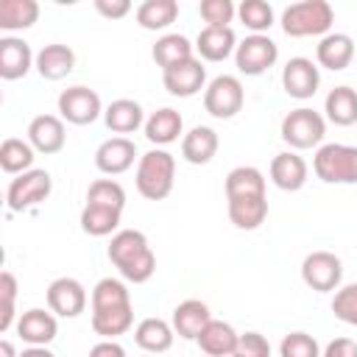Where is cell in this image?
<instances>
[{
	"mask_svg": "<svg viewBox=\"0 0 357 357\" xmlns=\"http://www.w3.org/2000/svg\"><path fill=\"white\" fill-rule=\"evenodd\" d=\"M28 142L39 153H59L67 142L64 120L56 117V114H36L28 123Z\"/></svg>",
	"mask_w": 357,
	"mask_h": 357,
	"instance_id": "16",
	"label": "cell"
},
{
	"mask_svg": "<svg viewBox=\"0 0 357 357\" xmlns=\"http://www.w3.org/2000/svg\"><path fill=\"white\" fill-rule=\"evenodd\" d=\"M0 357H20L11 340H0Z\"/></svg>",
	"mask_w": 357,
	"mask_h": 357,
	"instance_id": "49",
	"label": "cell"
},
{
	"mask_svg": "<svg viewBox=\"0 0 357 357\" xmlns=\"http://www.w3.org/2000/svg\"><path fill=\"white\" fill-rule=\"evenodd\" d=\"M89 357H126V349L117 340H100L89 349Z\"/></svg>",
	"mask_w": 357,
	"mask_h": 357,
	"instance_id": "47",
	"label": "cell"
},
{
	"mask_svg": "<svg viewBox=\"0 0 357 357\" xmlns=\"http://www.w3.org/2000/svg\"><path fill=\"white\" fill-rule=\"evenodd\" d=\"M231 357H245V354H240V351H234V354H231Z\"/></svg>",
	"mask_w": 357,
	"mask_h": 357,
	"instance_id": "50",
	"label": "cell"
},
{
	"mask_svg": "<svg viewBox=\"0 0 357 357\" xmlns=\"http://www.w3.org/2000/svg\"><path fill=\"white\" fill-rule=\"evenodd\" d=\"M282 139L296 148V151H307V148H315L321 145V139L326 137V120L321 112L310 109V106H298L293 112L284 114L282 120Z\"/></svg>",
	"mask_w": 357,
	"mask_h": 357,
	"instance_id": "5",
	"label": "cell"
},
{
	"mask_svg": "<svg viewBox=\"0 0 357 357\" xmlns=\"http://www.w3.org/2000/svg\"><path fill=\"white\" fill-rule=\"evenodd\" d=\"M218 131L209 128V126H195L190 128L184 137H181V156L190 162V165H206L215 159L218 153Z\"/></svg>",
	"mask_w": 357,
	"mask_h": 357,
	"instance_id": "24",
	"label": "cell"
},
{
	"mask_svg": "<svg viewBox=\"0 0 357 357\" xmlns=\"http://www.w3.org/2000/svg\"><path fill=\"white\" fill-rule=\"evenodd\" d=\"M39 20L36 0H0V28L3 31H25Z\"/></svg>",
	"mask_w": 357,
	"mask_h": 357,
	"instance_id": "34",
	"label": "cell"
},
{
	"mask_svg": "<svg viewBox=\"0 0 357 357\" xmlns=\"http://www.w3.org/2000/svg\"><path fill=\"white\" fill-rule=\"evenodd\" d=\"M312 170L326 184H357V148L326 142L312 156Z\"/></svg>",
	"mask_w": 357,
	"mask_h": 357,
	"instance_id": "4",
	"label": "cell"
},
{
	"mask_svg": "<svg viewBox=\"0 0 357 357\" xmlns=\"http://www.w3.org/2000/svg\"><path fill=\"white\" fill-rule=\"evenodd\" d=\"M95 11L103 14L106 20H123L131 11L128 0H95Z\"/></svg>",
	"mask_w": 357,
	"mask_h": 357,
	"instance_id": "45",
	"label": "cell"
},
{
	"mask_svg": "<svg viewBox=\"0 0 357 357\" xmlns=\"http://www.w3.org/2000/svg\"><path fill=\"white\" fill-rule=\"evenodd\" d=\"M237 351L245 354V357H271V343L259 332H245V335H240Z\"/></svg>",
	"mask_w": 357,
	"mask_h": 357,
	"instance_id": "44",
	"label": "cell"
},
{
	"mask_svg": "<svg viewBox=\"0 0 357 357\" xmlns=\"http://www.w3.org/2000/svg\"><path fill=\"white\" fill-rule=\"evenodd\" d=\"M120 209L112 206H98V204H84L81 209V229L92 237H106V234H117L120 229Z\"/></svg>",
	"mask_w": 357,
	"mask_h": 357,
	"instance_id": "33",
	"label": "cell"
},
{
	"mask_svg": "<svg viewBox=\"0 0 357 357\" xmlns=\"http://www.w3.org/2000/svg\"><path fill=\"white\" fill-rule=\"evenodd\" d=\"M324 112H326V120L335 126H354L357 123V89L346 84L329 89L324 100Z\"/></svg>",
	"mask_w": 357,
	"mask_h": 357,
	"instance_id": "30",
	"label": "cell"
},
{
	"mask_svg": "<svg viewBox=\"0 0 357 357\" xmlns=\"http://www.w3.org/2000/svg\"><path fill=\"white\" fill-rule=\"evenodd\" d=\"M123 304H131V293H128L126 282L106 276V279H100V282L92 287V310L123 307Z\"/></svg>",
	"mask_w": 357,
	"mask_h": 357,
	"instance_id": "37",
	"label": "cell"
},
{
	"mask_svg": "<svg viewBox=\"0 0 357 357\" xmlns=\"http://www.w3.org/2000/svg\"><path fill=\"white\" fill-rule=\"evenodd\" d=\"M315 59H318L321 67H326L332 73H340L354 59V39L349 33H337V31L326 33V36H321V42L315 47Z\"/></svg>",
	"mask_w": 357,
	"mask_h": 357,
	"instance_id": "20",
	"label": "cell"
},
{
	"mask_svg": "<svg viewBox=\"0 0 357 357\" xmlns=\"http://www.w3.org/2000/svg\"><path fill=\"white\" fill-rule=\"evenodd\" d=\"M243 195H265V176L262 170L251 165H240L229 170L226 176V198H243Z\"/></svg>",
	"mask_w": 357,
	"mask_h": 357,
	"instance_id": "36",
	"label": "cell"
},
{
	"mask_svg": "<svg viewBox=\"0 0 357 357\" xmlns=\"http://www.w3.org/2000/svg\"><path fill=\"white\" fill-rule=\"evenodd\" d=\"M33 64H36V56L25 39H20V36L0 39V78L3 81L25 78Z\"/></svg>",
	"mask_w": 357,
	"mask_h": 357,
	"instance_id": "15",
	"label": "cell"
},
{
	"mask_svg": "<svg viewBox=\"0 0 357 357\" xmlns=\"http://www.w3.org/2000/svg\"><path fill=\"white\" fill-rule=\"evenodd\" d=\"M173 337H176L173 324H167V321H162V318H142V321L137 324V329H134L137 346H139L142 351H148V354H162V351H167V349L173 346Z\"/></svg>",
	"mask_w": 357,
	"mask_h": 357,
	"instance_id": "28",
	"label": "cell"
},
{
	"mask_svg": "<svg viewBox=\"0 0 357 357\" xmlns=\"http://www.w3.org/2000/svg\"><path fill=\"white\" fill-rule=\"evenodd\" d=\"M33 145L25 142V139H17V137H8L3 139L0 145V167L8 173V176H20V173H28L33 170Z\"/></svg>",
	"mask_w": 357,
	"mask_h": 357,
	"instance_id": "35",
	"label": "cell"
},
{
	"mask_svg": "<svg viewBox=\"0 0 357 357\" xmlns=\"http://www.w3.org/2000/svg\"><path fill=\"white\" fill-rule=\"evenodd\" d=\"M20 357H56V354L50 349H45V346H28V349L20 351Z\"/></svg>",
	"mask_w": 357,
	"mask_h": 357,
	"instance_id": "48",
	"label": "cell"
},
{
	"mask_svg": "<svg viewBox=\"0 0 357 357\" xmlns=\"http://www.w3.org/2000/svg\"><path fill=\"white\" fill-rule=\"evenodd\" d=\"M162 84L176 98H192L201 89H206L204 86L206 84V67L201 64V59L192 56V59H187V61H181L176 67L162 70Z\"/></svg>",
	"mask_w": 357,
	"mask_h": 357,
	"instance_id": "13",
	"label": "cell"
},
{
	"mask_svg": "<svg viewBox=\"0 0 357 357\" xmlns=\"http://www.w3.org/2000/svg\"><path fill=\"white\" fill-rule=\"evenodd\" d=\"M0 296H3V315H0V332H8L14 324V298H17V276L11 271L0 273Z\"/></svg>",
	"mask_w": 357,
	"mask_h": 357,
	"instance_id": "43",
	"label": "cell"
},
{
	"mask_svg": "<svg viewBox=\"0 0 357 357\" xmlns=\"http://www.w3.org/2000/svg\"><path fill=\"white\" fill-rule=\"evenodd\" d=\"M204 357H206V354H204Z\"/></svg>",
	"mask_w": 357,
	"mask_h": 357,
	"instance_id": "52",
	"label": "cell"
},
{
	"mask_svg": "<svg viewBox=\"0 0 357 357\" xmlns=\"http://www.w3.org/2000/svg\"><path fill=\"white\" fill-rule=\"evenodd\" d=\"M318 84H321V73H318V64L307 56H293L284 70H282V86L290 98L296 100H307L318 92Z\"/></svg>",
	"mask_w": 357,
	"mask_h": 357,
	"instance_id": "11",
	"label": "cell"
},
{
	"mask_svg": "<svg viewBox=\"0 0 357 357\" xmlns=\"http://www.w3.org/2000/svg\"><path fill=\"white\" fill-rule=\"evenodd\" d=\"M137 159V145L128 137H109L95 151V167L106 176L126 173Z\"/></svg>",
	"mask_w": 357,
	"mask_h": 357,
	"instance_id": "14",
	"label": "cell"
},
{
	"mask_svg": "<svg viewBox=\"0 0 357 357\" xmlns=\"http://www.w3.org/2000/svg\"><path fill=\"white\" fill-rule=\"evenodd\" d=\"M181 128H184V120H181V114H178L176 109H170V106L156 109V112L145 120V137H148V142H153V145H170V142H176V139L181 137Z\"/></svg>",
	"mask_w": 357,
	"mask_h": 357,
	"instance_id": "29",
	"label": "cell"
},
{
	"mask_svg": "<svg viewBox=\"0 0 357 357\" xmlns=\"http://www.w3.org/2000/svg\"><path fill=\"white\" fill-rule=\"evenodd\" d=\"M198 346H201V351H204L206 357H231V354L237 351V346H240V335L234 332L231 324L212 318V321L201 329Z\"/></svg>",
	"mask_w": 357,
	"mask_h": 357,
	"instance_id": "19",
	"label": "cell"
},
{
	"mask_svg": "<svg viewBox=\"0 0 357 357\" xmlns=\"http://www.w3.org/2000/svg\"><path fill=\"white\" fill-rule=\"evenodd\" d=\"M106 254L126 282L142 284L156 271V254L151 251L148 237L139 229H120L117 234H112Z\"/></svg>",
	"mask_w": 357,
	"mask_h": 357,
	"instance_id": "1",
	"label": "cell"
},
{
	"mask_svg": "<svg viewBox=\"0 0 357 357\" xmlns=\"http://www.w3.org/2000/svg\"><path fill=\"white\" fill-rule=\"evenodd\" d=\"M229 201V220L243 229H259L268 218V198L265 195H243V198H226Z\"/></svg>",
	"mask_w": 357,
	"mask_h": 357,
	"instance_id": "26",
	"label": "cell"
},
{
	"mask_svg": "<svg viewBox=\"0 0 357 357\" xmlns=\"http://www.w3.org/2000/svg\"><path fill=\"white\" fill-rule=\"evenodd\" d=\"M59 114H61V120H67L73 126H89L103 114L100 95L84 84L67 86L59 95Z\"/></svg>",
	"mask_w": 357,
	"mask_h": 357,
	"instance_id": "8",
	"label": "cell"
},
{
	"mask_svg": "<svg viewBox=\"0 0 357 357\" xmlns=\"http://www.w3.org/2000/svg\"><path fill=\"white\" fill-rule=\"evenodd\" d=\"M198 11H201L204 22L212 25V28H229V22L237 14V8H234L231 0H201Z\"/></svg>",
	"mask_w": 357,
	"mask_h": 357,
	"instance_id": "42",
	"label": "cell"
},
{
	"mask_svg": "<svg viewBox=\"0 0 357 357\" xmlns=\"http://www.w3.org/2000/svg\"><path fill=\"white\" fill-rule=\"evenodd\" d=\"M47 307L61 318H78L86 310V290L73 276H59L47 284Z\"/></svg>",
	"mask_w": 357,
	"mask_h": 357,
	"instance_id": "12",
	"label": "cell"
},
{
	"mask_svg": "<svg viewBox=\"0 0 357 357\" xmlns=\"http://www.w3.org/2000/svg\"><path fill=\"white\" fill-rule=\"evenodd\" d=\"M145 357H153V354H145Z\"/></svg>",
	"mask_w": 357,
	"mask_h": 357,
	"instance_id": "51",
	"label": "cell"
},
{
	"mask_svg": "<svg viewBox=\"0 0 357 357\" xmlns=\"http://www.w3.org/2000/svg\"><path fill=\"white\" fill-rule=\"evenodd\" d=\"M151 56L162 70H167V67H176L181 61L192 59V45H190V39L184 33H165V36L156 39Z\"/></svg>",
	"mask_w": 357,
	"mask_h": 357,
	"instance_id": "32",
	"label": "cell"
},
{
	"mask_svg": "<svg viewBox=\"0 0 357 357\" xmlns=\"http://www.w3.org/2000/svg\"><path fill=\"white\" fill-rule=\"evenodd\" d=\"M321 357H357V343L351 337H335L326 343Z\"/></svg>",
	"mask_w": 357,
	"mask_h": 357,
	"instance_id": "46",
	"label": "cell"
},
{
	"mask_svg": "<svg viewBox=\"0 0 357 357\" xmlns=\"http://www.w3.org/2000/svg\"><path fill=\"white\" fill-rule=\"evenodd\" d=\"M332 312H335L337 321H343L349 326H357V282L343 284V287L335 290Z\"/></svg>",
	"mask_w": 357,
	"mask_h": 357,
	"instance_id": "41",
	"label": "cell"
},
{
	"mask_svg": "<svg viewBox=\"0 0 357 357\" xmlns=\"http://www.w3.org/2000/svg\"><path fill=\"white\" fill-rule=\"evenodd\" d=\"M237 17L254 33H262V31H268L273 25V8L265 0H243L237 6Z\"/></svg>",
	"mask_w": 357,
	"mask_h": 357,
	"instance_id": "39",
	"label": "cell"
},
{
	"mask_svg": "<svg viewBox=\"0 0 357 357\" xmlns=\"http://www.w3.org/2000/svg\"><path fill=\"white\" fill-rule=\"evenodd\" d=\"M131 324H134V304L92 310V332L100 335L103 340H114L117 335H126Z\"/></svg>",
	"mask_w": 357,
	"mask_h": 357,
	"instance_id": "27",
	"label": "cell"
},
{
	"mask_svg": "<svg viewBox=\"0 0 357 357\" xmlns=\"http://www.w3.org/2000/svg\"><path fill=\"white\" fill-rule=\"evenodd\" d=\"M301 279L315 293H329L340 287L343 279V262L332 251H312L301 262Z\"/></svg>",
	"mask_w": 357,
	"mask_h": 357,
	"instance_id": "10",
	"label": "cell"
},
{
	"mask_svg": "<svg viewBox=\"0 0 357 357\" xmlns=\"http://www.w3.org/2000/svg\"><path fill=\"white\" fill-rule=\"evenodd\" d=\"M36 73L47 81H61L75 70V53L73 47L61 45V42H50L36 53Z\"/></svg>",
	"mask_w": 357,
	"mask_h": 357,
	"instance_id": "21",
	"label": "cell"
},
{
	"mask_svg": "<svg viewBox=\"0 0 357 357\" xmlns=\"http://www.w3.org/2000/svg\"><path fill=\"white\" fill-rule=\"evenodd\" d=\"M279 357H321V346L307 332H290L279 343Z\"/></svg>",
	"mask_w": 357,
	"mask_h": 357,
	"instance_id": "40",
	"label": "cell"
},
{
	"mask_svg": "<svg viewBox=\"0 0 357 357\" xmlns=\"http://www.w3.org/2000/svg\"><path fill=\"white\" fill-rule=\"evenodd\" d=\"M178 17L176 0H145L137 6V22L145 31H165Z\"/></svg>",
	"mask_w": 357,
	"mask_h": 357,
	"instance_id": "31",
	"label": "cell"
},
{
	"mask_svg": "<svg viewBox=\"0 0 357 357\" xmlns=\"http://www.w3.org/2000/svg\"><path fill=\"white\" fill-rule=\"evenodd\" d=\"M50 190H53L50 173L33 167V170L20 173L17 178H11V184H8V190H6V204H8L11 212H25V209H31V206L47 201Z\"/></svg>",
	"mask_w": 357,
	"mask_h": 357,
	"instance_id": "7",
	"label": "cell"
},
{
	"mask_svg": "<svg viewBox=\"0 0 357 357\" xmlns=\"http://www.w3.org/2000/svg\"><path fill=\"white\" fill-rule=\"evenodd\" d=\"M307 173H310L307 162H304L298 153H293V151L276 153V156L271 159V181H273L279 190H284V192L301 190V187L307 184Z\"/></svg>",
	"mask_w": 357,
	"mask_h": 357,
	"instance_id": "18",
	"label": "cell"
},
{
	"mask_svg": "<svg viewBox=\"0 0 357 357\" xmlns=\"http://www.w3.org/2000/svg\"><path fill=\"white\" fill-rule=\"evenodd\" d=\"M276 59H279V47L265 33L245 36L234 50V64L243 75H262L265 70H271L276 64Z\"/></svg>",
	"mask_w": 357,
	"mask_h": 357,
	"instance_id": "9",
	"label": "cell"
},
{
	"mask_svg": "<svg viewBox=\"0 0 357 357\" xmlns=\"http://www.w3.org/2000/svg\"><path fill=\"white\" fill-rule=\"evenodd\" d=\"M86 204H98V206H112V209H120L126 206V190L120 181L114 178H95L86 190Z\"/></svg>",
	"mask_w": 357,
	"mask_h": 357,
	"instance_id": "38",
	"label": "cell"
},
{
	"mask_svg": "<svg viewBox=\"0 0 357 357\" xmlns=\"http://www.w3.org/2000/svg\"><path fill=\"white\" fill-rule=\"evenodd\" d=\"M59 332V324H56V315L47 312V310H25L20 318H17V335L28 343V346H47Z\"/></svg>",
	"mask_w": 357,
	"mask_h": 357,
	"instance_id": "17",
	"label": "cell"
},
{
	"mask_svg": "<svg viewBox=\"0 0 357 357\" xmlns=\"http://www.w3.org/2000/svg\"><path fill=\"white\" fill-rule=\"evenodd\" d=\"M195 50H198V56L204 61H226L237 50V36H234L231 28L206 25L195 39Z\"/></svg>",
	"mask_w": 357,
	"mask_h": 357,
	"instance_id": "25",
	"label": "cell"
},
{
	"mask_svg": "<svg viewBox=\"0 0 357 357\" xmlns=\"http://www.w3.org/2000/svg\"><path fill=\"white\" fill-rule=\"evenodd\" d=\"M209 321H212V312H209V307H206L204 301H198V298L181 301V304L173 310V318H170L173 332H176L178 337H187V340H198L201 329H204Z\"/></svg>",
	"mask_w": 357,
	"mask_h": 357,
	"instance_id": "23",
	"label": "cell"
},
{
	"mask_svg": "<svg viewBox=\"0 0 357 357\" xmlns=\"http://www.w3.org/2000/svg\"><path fill=\"white\" fill-rule=\"evenodd\" d=\"M335 22V11L326 0H298L282 11V31L287 36H326Z\"/></svg>",
	"mask_w": 357,
	"mask_h": 357,
	"instance_id": "3",
	"label": "cell"
},
{
	"mask_svg": "<svg viewBox=\"0 0 357 357\" xmlns=\"http://www.w3.org/2000/svg\"><path fill=\"white\" fill-rule=\"evenodd\" d=\"M245 103V89L237 75H218L204 89V109L218 120H231Z\"/></svg>",
	"mask_w": 357,
	"mask_h": 357,
	"instance_id": "6",
	"label": "cell"
},
{
	"mask_svg": "<svg viewBox=\"0 0 357 357\" xmlns=\"http://www.w3.org/2000/svg\"><path fill=\"white\" fill-rule=\"evenodd\" d=\"M103 123L112 134L126 137V134H134L139 126H145V114H142V106L137 100L117 98L103 109Z\"/></svg>",
	"mask_w": 357,
	"mask_h": 357,
	"instance_id": "22",
	"label": "cell"
},
{
	"mask_svg": "<svg viewBox=\"0 0 357 357\" xmlns=\"http://www.w3.org/2000/svg\"><path fill=\"white\" fill-rule=\"evenodd\" d=\"M173 178H176V159L165 148H153L139 156L137 162V190L148 201H162L173 192Z\"/></svg>",
	"mask_w": 357,
	"mask_h": 357,
	"instance_id": "2",
	"label": "cell"
}]
</instances>
